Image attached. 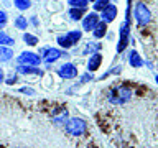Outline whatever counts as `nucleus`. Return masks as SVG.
<instances>
[{
    "instance_id": "nucleus-15",
    "label": "nucleus",
    "mask_w": 158,
    "mask_h": 148,
    "mask_svg": "<svg viewBox=\"0 0 158 148\" xmlns=\"http://www.w3.org/2000/svg\"><path fill=\"white\" fill-rule=\"evenodd\" d=\"M66 38L69 39V43L74 46V44L79 43V39H81V31H79V30H76V31H69V33L66 35Z\"/></svg>"
},
{
    "instance_id": "nucleus-17",
    "label": "nucleus",
    "mask_w": 158,
    "mask_h": 148,
    "mask_svg": "<svg viewBox=\"0 0 158 148\" xmlns=\"http://www.w3.org/2000/svg\"><path fill=\"white\" fill-rule=\"evenodd\" d=\"M73 8H86L89 0H68Z\"/></svg>"
},
{
    "instance_id": "nucleus-24",
    "label": "nucleus",
    "mask_w": 158,
    "mask_h": 148,
    "mask_svg": "<svg viewBox=\"0 0 158 148\" xmlns=\"http://www.w3.org/2000/svg\"><path fill=\"white\" fill-rule=\"evenodd\" d=\"M99 48H101V44H92V43H89V46L86 48V49H84V53H89V51H94V49H99Z\"/></svg>"
},
{
    "instance_id": "nucleus-23",
    "label": "nucleus",
    "mask_w": 158,
    "mask_h": 148,
    "mask_svg": "<svg viewBox=\"0 0 158 148\" xmlns=\"http://www.w3.org/2000/svg\"><path fill=\"white\" fill-rule=\"evenodd\" d=\"M0 43L2 44H13V39L5 33H0Z\"/></svg>"
},
{
    "instance_id": "nucleus-14",
    "label": "nucleus",
    "mask_w": 158,
    "mask_h": 148,
    "mask_svg": "<svg viewBox=\"0 0 158 148\" xmlns=\"http://www.w3.org/2000/svg\"><path fill=\"white\" fill-rule=\"evenodd\" d=\"M13 56V51L10 48H5V46H0V61L5 63V61H10Z\"/></svg>"
},
{
    "instance_id": "nucleus-9",
    "label": "nucleus",
    "mask_w": 158,
    "mask_h": 148,
    "mask_svg": "<svg viewBox=\"0 0 158 148\" xmlns=\"http://www.w3.org/2000/svg\"><path fill=\"white\" fill-rule=\"evenodd\" d=\"M115 15H117V8H115V5H110V3H109L107 7L102 10V20H104V23L112 22V20L115 18Z\"/></svg>"
},
{
    "instance_id": "nucleus-10",
    "label": "nucleus",
    "mask_w": 158,
    "mask_h": 148,
    "mask_svg": "<svg viewBox=\"0 0 158 148\" xmlns=\"http://www.w3.org/2000/svg\"><path fill=\"white\" fill-rule=\"evenodd\" d=\"M101 63H102V54L101 53H94L91 59H89V63H87V69L89 71H96V69H99V66H101Z\"/></svg>"
},
{
    "instance_id": "nucleus-29",
    "label": "nucleus",
    "mask_w": 158,
    "mask_h": 148,
    "mask_svg": "<svg viewBox=\"0 0 158 148\" xmlns=\"http://www.w3.org/2000/svg\"><path fill=\"white\" fill-rule=\"evenodd\" d=\"M156 82H158V74H156Z\"/></svg>"
},
{
    "instance_id": "nucleus-19",
    "label": "nucleus",
    "mask_w": 158,
    "mask_h": 148,
    "mask_svg": "<svg viewBox=\"0 0 158 148\" xmlns=\"http://www.w3.org/2000/svg\"><path fill=\"white\" fill-rule=\"evenodd\" d=\"M23 41H27V44H30V46H35V44L38 43V38L33 36V35H30V33H25L23 35Z\"/></svg>"
},
{
    "instance_id": "nucleus-6",
    "label": "nucleus",
    "mask_w": 158,
    "mask_h": 148,
    "mask_svg": "<svg viewBox=\"0 0 158 148\" xmlns=\"http://www.w3.org/2000/svg\"><path fill=\"white\" fill-rule=\"evenodd\" d=\"M58 74H59L63 79H74V77L77 76V69H76V66H74V64L66 63V64H63V66L59 68Z\"/></svg>"
},
{
    "instance_id": "nucleus-28",
    "label": "nucleus",
    "mask_w": 158,
    "mask_h": 148,
    "mask_svg": "<svg viewBox=\"0 0 158 148\" xmlns=\"http://www.w3.org/2000/svg\"><path fill=\"white\" fill-rule=\"evenodd\" d=\"M0 82H3V69H0Z\"/></svg>"
},
{
    "instance_id": "nucleus-7",
    "label": "nucleus",
    "mask_w": 158,
    "mask_h": 148,
    "mask_svg": "<svg viewBox=\"0 0 158 148\" xmlns=\"http://www.w3.org/2000/svg\"><path fill=\"white\" fill-rule=\"evenodd\" d=\"M127 43H128V20L122 25V28H120V39H118V44H117V51L122 53L123 49H125Z\"/></svg>"
},
{
    "instance_id": "nucleus-21",
    "label": "nucleus",
    "mask_w": 158,
    "mask_h": 148,
    "mask_svg": "<svg viewBox=\"0 0 158 148\" xmlns=\"http://www.w3.org/2000/svg\"><path fill=\"white\" fill-rule=\"evenodd\" d=\"M58 43H59V46H63V48H71V46H73V44L69 43V39L66 38V35L58 36Z\"/></svg>"
},
{
    "instance_id": "nucleus-20",
    "label": "nucleus",
    "mask_w": 158,
    "mask_h": 148,
    "mask_svg": "<svg viewBox=\"0 0 158 148\" xmlns=\"http://www.w3.org/2000/svg\"><path fill=\"white\" fill-rule=\"evenodd\" d=\"M15 27L20 28V30H27V18L25 17H18L15 20Z\"/></svg>"
},
{
    "instance_id": "nucleus-1",
    "label": "nucleus",
    "mask_w": 158,
    "mask_h": 148,
    "mask_svg": "<svg viewBox=\"0 0 158 148\" xmlns=\"http://www.w3.org/2000/svg\"><path fill=\"white\" fill-rule=\"evenodd\" d=\"M132 99V89H128L127 86H118L114 87L110 92H109V101L115 105H120V104H125Z\"/></svg>"
},
{
    "instance_id": "nucleus-18",
    "label": "nucleus",
    "mask_w": 158,
    "mask_h": 148,
    "mask_svg": "<svg viewBox=\"0 0 158 148\" xmlns=\"http://www.w3.org/2000/svg\"><path fill=\"white\" fill-rule=\"evenodd\" d=\"M69 15H71L73 20H79V18H82V15H84V8H71L69 10Z\"/></svg>"
},
{
    "instance_id": "nucleus-13",
    "label": "nucleus",
    "mask_w": 158,
    "mask_h": 148,
    "mask_svg": "<svg viewBox=\"0 0 158 148\" xmlns=\"http://www.w3.org/2000/svg\"><path fill=\"white\" fill-rule=\"evenodd\" d=\"M106 31H107V23H97V27L92 30V33H94V36L96 38H102V36H106Z\"/></svg>"
},
{
    "instance_id": "nucleus-5",
    "label": "nucleus",
    "mask_w": 158,
    "mask_h": 148,
    "mask_svg": "<svg viewBox=\"0 0 158 148\" xmlns=\"http://www.w3.org/2000/svg\"><path fill=\"white\" fill-rule=\"evenodd\" d=\"M41 53H43V56H44V61H46L48 64L53 63V61H56V59H59L61 56H68V53L59 51V49H54V48H44Z\"/></svg>"
},
{
    "instance_id": "nucleus-22",
    "label": "nucleus",
    "mask_w": 158,
    "mask_h": 148,
    "mask_svg": "<svg viewBox=\"0 0 158 148\" xmlns=\"http://www.w3.org/2000/svg\"><path fill=\"white\" fill-rule=\"evenodd\" d=\"M109 2L110 0H96V3H94V8L96 10H104L109 5Z\"/></svg>"
},
{
    "instance_id": "nucleus-8",
    "label": "nucleus",
    "mask_w": 158,
    "mask_h": 148,
    "mask_svg": "<svg viewBox=\"0 0 158 148\" xmlns=\"http://www.w3.org/2000/svg\"><path fill=\"white\" fill-rule=\"evenodd\" d=\"M97 23H99V15L97 13H89L87 17L82 20V28L86 30V31H92V30L97 27Z\"/></svg>"
},
{
    "instance_id": "nucleus-27",
    "label": "nucleus",
    "mask_w": 158,
    "mask_h": 148,
    "mask_svg": "<svg viewBox=\"0 0 158 148\" xmlns=\"http://www.w3.org/2000/svg\"><path fill=\"white\" fill-rule=\"evenodd\" d=\"M22 92H23V94H35V91H31V89H28V87H23Z\"/></svg>"
},
{
    "instance_id": "nucleus-26",
    "label": "nucleus",
    "mask_w": 158,
    "mask_h": 148,
    "mask_svg": "<svg viewBox=\"0 0 158 148\" xmlns=\"http://www.w3.org/2000/svg\"><path fill=\"white\" fill-rule=\"evenodd\" d=\"M17 82V76H10L8 79H7V84H10V86H12V84H15Z\"/></svg>"
},
{
    "instance_id": "nucleus-3",
    "label": "nucleus",
    "mask_w": 158,
    "mask_h": 148,
    "mask_svg": "<svg viewBox=\"0 0 158 148\" xmlns=\"http://www.w3.org/2000/svg\"><path fill=\"white\" fill-rule=\"evenodd\" d=\"M135 18H137V22L140 25H147L148 22H150L152 15H150V10L145 7V3L138 2L135 5Z\"/></svg>"
},
{
    "instance_id": "nucleus-2",
    "label": "nucleus",
    "mask_w": 158,
    "mask_h": 148,
    "mask_svg": "<svg viewBox=\"0 0 158 148\" xmlns=\"http://www.w3.org/2000/svg\"><path fill=\"white\" fill-rule=\"evenodd\" d=\"M86 122L82 118H71L68 120L66 123V132L69 135H74V137H79V135H84L86 133Z\"/></svg>"
},
{
    "instance_id": "nucleus-11",
    "label": "nucleus",
    "mask_w": 158,
    "mask_h": 148,
    "mask_svg": "<svg viewBox=\"0 0 158 148\" xmlns=\"http://www.w3.org/2000/svg\"><path fill=\"white\" fill-rule=\"evenodd\" d=\"M128 63H130L132 68H142L143 66V59L140 58V54L137 51H132L128 54Z\"/></svg>"
},
{
    "instance_id": "nucleus-30",
    "label": "nucleus",
    "mask_w": 158,
    "mask_h": 148,
    "mask_svg": "<svg viewBox=\"0 0 158 148\" xmlns=\"http://www.w3.org/2000/svg\"><path fill=\"white\" fill-rule=\"evenodd\" d=\"M92 2H96V0H92Z\"/></svg>"
},
{
    "instance_id": "nucleus-16",
    "label": "nucleus",
    "mask_w": 158,
    "mask_h": 148,
    "mask_svg": "<svg viewBox=\"0 0 158 148\" xmlns=\"http://www.w3.org/2000/svg\"><path fill=\"white\" fill-rule=\"evenodd\" d=\"M13 3L18 10H27L31 5V0H13Z\"/></svg>"
},
{
    "instance_id": "nucleus-4",
    "label": "nucleus",
    "mask_w": 158,
    "mask_h": 148,
    "mask_svg": "<svg viewBox=\"0 0 158 148\" xmlns=\"http://www.w3.org/2000/svg\"><path fill=\"white\" fill-rule=\"evenodd\" d=\"M40 56L35 53H30V51H25L18 56V63L23 64V66H36V64H40Z\"/></svg>"
},
{
    "instance_id": "nucleus-25",
    "label": "nucleus",
    "mask_w": 158,
    "mask_h": 148,
    "mask_svg": "<svg viewBox=\"0 0 158 148\" xmlns=\"http://www.w3.org/2000/svg\"><path fill=\"white\" fill-rule=\"evenodd\" d=\"M5 22H7V13L3 10H0V27H3Z\"/></svg>"
},
{
    "instance_id": "nucleus-12",
    "label": "nucleus",
    "mask_w": 158,
    "mask_h": 148,
    "mask_svg": "<svg viewBox=\"0 0 158 148\" xmlns=\"http://www.w3.org/2000/svg\"><path fill=\"white\" fill-rule=\"evenodd\" d=\"M17 72L20 74H35V76H41V71L36 69L35 66H23V64H20L17 68Z\"/></svg>"
}]
</instances>
